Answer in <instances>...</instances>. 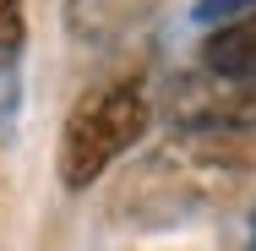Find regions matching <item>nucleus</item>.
<instances>
[{"mask_svg":"<svg viewBox=\"0 0 256 251\" xmlns=\"http://www.w3.org/2000/svg\"><path fill=\"white\" fill-rule=\"evenodd\" d=\"M153 131V93L142 77H109L93 82L82 99L66 109L60 142H54V175L66 191H88L104 175L142 148Z\"/></svg>","mask_w":256,"mask_h":251,"instance_id":"2","label":"nucleus"},{"mask_svg":"<svg viewBox=\"0 0 256 251\" xmlns=\"http://www.w3.org/2000/svg\"><path fill=\"white\" fill-rule=\"evenodd\" d=\"M174 131H256V88L224 77H186L174 88Z\"/></svg>","mask_w":256,"mask_h":251,"instance_id":"3","label":"nucleus"},{"mask_svg":"<svg viewBox=\"0 0 256 251\" xmlns=\"http://www.w3.org/2000/svg\"><path fill=\"white\" fill-rule=\"evenodd\" d=\"M240 251H256V207L246 213V224H240Z\"/></svg>","mask_w":256,"mask_h":251,"instance_id":"8","label":"nucleus"},{"mask_svg":"<svg viewBox=\"0 0 256 251\" xmlns=\"http://www.w3.org/2000/svg\"><path fill=\"white\" fill-rule=\"evenodd\" d=\"M196 60H202L207 77H224V82H246V88H256V11H251V17L224 22V28H207Z\"/></svg>","mask_w":256,"mask_h":251,"instance_id":"4","label":"nucleus"},{"mask_svg":"<svg viewBox=\"0 0 256 251\" xmlns=\"http://www.w3.org/2000/svg\"><path fill=\"white\" fill-rule=\"evenodd\" d=\"M114 6H120V0H66L71 33H76V39H104L109 22H114Z\"/></svg>","mask_w":256,"mask_h":251,"instance_id":"6","label":"nucleus"},{"mask_svg":"<svg viewBox=\"0 0 256 251\" xmlns=\"http://www.w3.org/2000/svg\"><path fill=\"white\" fill-rule=\"evenodd\" d=\"M22 44H28V6L22 0H0V71L16 66Z\"/></svg>","mask_w":256,"mask_h":251,"instance_id":"5","label":"nucleus"},{"mask_svg":"<svg viewBox=\"0 0 256 251\" xmlns=\"http://www.w3.org/2000/svg\"><path fill=\"white\" fill-rule=\"evenodd\" d=\"M251 175L256 131H174L164 148H153L120 175L109 218L131 229H169L196 213H212Z\"/></svg>","mask_w":256,"mask_h":251,"instance_id":"1","label":"nucleus"},{"mask_svg":"<svg viewBox=\"0 0 256 251\" xmlns=\"http://www.w3.org/2000/svg\"><path fill=\"white\" fill-rule=\"evenodd\" d=\"M256 0H196L191 6V22L196 28H224V22H234V17H251Z\"/></svg>","mask_w":256,"mask_h":251,"instance_id":"7","label":"nucleus"}]
</instances>
